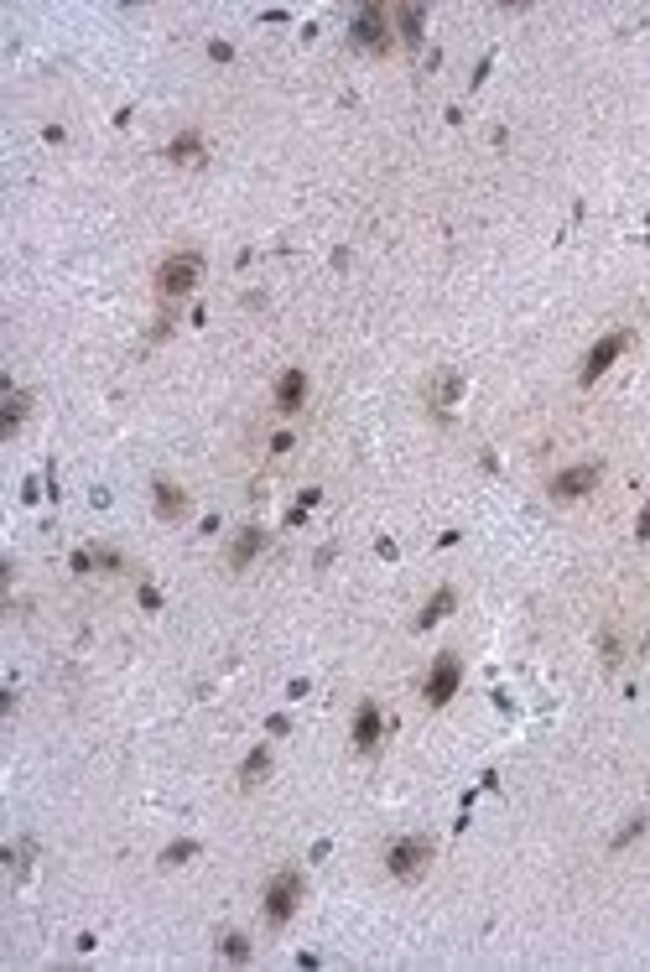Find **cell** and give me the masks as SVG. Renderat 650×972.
Masks as SVG:
<instances>
[{
	"label": "cell",
	"mask_w": 650,
	"mask_h": 972,
	"mask_svg": "<svg viewBox=\"0 0 650 972\" xmlns=\"http://www.w3.org/2000/svg\"><path fill=\"white\" fill-rule=\"evenodd\" d=\"M198 276H203V255L198 250H177V255L162 260V271H156V292H162V297H188L198 286Z\"/></svg>",
	"instance_id": "6da1fadb"
},
{
	"label": "cell",
	"mask_w": 650,
	"mask_h": 972,
	"mask_svg": "<svg viewBox=\"0 0 650 972\" xmlns=\"http://www.w3.org/2000/svg\"><path fill=\"white\" fill-rule=\"evenodd\" d=\"M390 32H396V16H390L385 6H364L354 16V26H349L354 47H364V52H390V42H396Z\"/></svg>",
	"instance_id": "7a4b0ae2"
},
{
	"label": "cell",
	"mask_w": 650,
	"mask_h": 972,
	"mask_svg": "<svg viewBox=\"0 0 650 972\" xmlns=\"http://www.w3.org/2000/svg\"><path fill=\"white\" fill-rule=\"evenodd\" d=\"M297 905H302V874H276L271 884H266V921L271 926H286L297 915Z\"/></svg>",
	"instance_id": "3957f363"
},
{
	"label": "cell",
	"mask_w": 650,
	"mask_h": 972,
	"mask_svg": "<svg viewBox=\"0 0 650 972\" xmlns=\"http://www.w3.org/2000/svg\"><path fill=\"white\" fill-rule=\"evenodd\" d=\"M385 863H390V874H396V879H422L427 874V863H432V843H427V837H401V843L396 848H390L385 853Z\"/></svg>",
	"instance_id": "277c9868"
},
{
	"label": "cell",
	"mask_w": 650,
	"mask_h": 972,
	"mask_svg": "<svg viewBox=\"0 0 650 972\" xmlns=\"http://www.w3.org/2000/svg\"><path fill=\"white\" fill-rule=\"evenodd\" d=\"M458 681H463V661H458L453 650H448V655H437L432 671H427V702H432V707H442V702H448V697L458 692Z\"/></svg>",
	"instance_id": "5b68a950"
},
{
	"label": "cell",
	"mask_w": 650,
	"mask_h": 972,
	"mask_svg": "<svg viewBox=\"0 0 650 972\" xmlns=\"http://www.w3.org/2000/svg\"><path fill=\"white\" fill-rule=\"evenodd\" d=\"M598 484V463H578V468H562L552 479V499H583L588 489Z\"/></svg>",
	"instance_id": "8992f818"
},
{
	"label": "cell",
	"mask_w": 650,
	"mask_h": 972,
	"mask_svg": "<svg viewBox=\"0 0 650 972\" xmlns=\"http://www.w3.org/2000/svg\"><path fill=\"white\" fill-rule=\"evenodd\" d=\"M624 349H630V333H609L604 344H598V349L588 354V364H583V380H598V375H604V370H609V364H614Z\"/></svg>",
	"instance_id": "52a82bcc"
},
{
	"label": "cell",
	"mask_w": 650,
	"mask_h": 972,
	"mask_svg": "<svg viewBox=\"0 0 650 972\" xmlns=\"http://www.w3.org/2000/svg\"><path fill=\"white\" fill-rule=\"evenodd\" d=\"M302 401H307V375L302 370H286L276 380V411H302Z\"/></svg>",
	"instance_id": "ba28073f"
},
{
	"label": "cell",
	"mask_w": 650,
	"mask_h": 972,
	"mask_svg": "<svg viewBox=\"0 0 650 972\" xmlns=\"http://www.w3.org/2000/svg\"><path fill=\"white\" fill-rule=\"evenodd\" d=\"M375 744H380V707L359 702V713H354V749H375Z\"/></svg>",
	"instance_id": "9c48e42d"
},
{
	"label": "cell",
	"mask_w": 650,
	"mask_h": 972,
	"mask_svg": "<svg viewBox=\"0 0 650 972\" xmlns=\"http://www.w3.org/2000/svg\"><path fill=\"white\" fill-rule=\"evenodd\" d=\"M260 546H266V531H255V525H250V531H240V541L229 546V567H234V572L250 567V562L260 557Z\"/></svg>",
	"instance_id": "30bf717a"
},
{
	"label": "cell",
	"mask_w": 650,
	"mask_h": 972,
	"mask_svg": "<svg viewBox=\"0 0 650 972\" xmlns=\"http://www.w3.org/2000/svg\"><path fill=\"white\" fill-rule=\"evenodd\" d=\"M182 510H188V494H182L177 484H156V515H167V520H177Z\"/></svg>",
	"instance_id": "8fae6325"
},
{
	"label": "cell",
	"mask_w": 650,
	"mask_h": 972,
	"mask_svg": "<svg viewBox=\"0 0 650 972\" xmlns=\"http://www.w3.org/2000/svg\"><path fill=\"white\" fill-rule=\"evenodd\" d=\"M26 406L32 401H26L21 390H6V422H0V437H16V427L26 422Z\"/></svg>",
	"instance_id": "7c38bea8"
},
{
	"label": "cell",
	"mask_w": 650,
	"mask_h": 972,
	"mask_svg": "<svg viewBox=\"0 0 650 972\" xmlns=\"http://www.w3.org/2000/svg\"><path fill=\"white\" fill-rule=\"evenodd\" d=\"M390 16H396V26H401V37H406V42L422 37V11H416V6H401V11H390Z\"/></svg>",
	"instance_id": "4fadbf2b"
},
{
	"label": "cell",
	"mask_w": 650,
	"mask_h": 972,
	"mask_svg": "<svg viewBox=\"0 0 650 972\" xmlns=\"http://www.w3.org/2000/svg\"><path fill=\"white\" fill-rule=\"evenodd\" d=\"M458 385H463V380H458V375H442V380H437V390H432V406H437V411H442V406H448V401H453V396H458Z\"/></svg>",
	"instance_id": "5bb4252c"
},
{
	"label": "cell",
	"mask_w": 650,
	"mask_h": 972,
	"mask_svg": "<svg viewBox=\"0 0 650 972\" xmlns=\"http://www.w3.org/2000/svg\"><path fill=\"white\" fill-rule=\"evenodd\" d=\"M448 609H453V588H442V593H437V598L427 603V614H422V624H437V619H442V614H448Z\"/></svg>",
	"instance_id": "9a60e30c"
},
{
	"label": "cell",
	"mask_w": 650,
	"mask_h": 972,
	"mask_svg": "<svg viewBox=\"0 0 650 972\" xmlns=\"http://www.w3.org/2000/svg\"><path fill=\"white\" fill-rule=\"evenodd\" d=\"M266 765H271L266 749H255V754L245 759V770H240V775H245V785H255V775H266Z\"/></svg>",
	"instance_id": "2e32d148"
},
{
	"label": "cell",
	"mask_w": 650,
	"mask_h": 972,
	"mask_svg": "<svg viewBox=\"0 0 650 972\" xmlns=\"http://www.w3.org/2000/svg\"><path fill=\"white\" fill-rule=\"evenodd\" d=\"M198 136H182V141H172V162H198Z\"/></svg>",
	"instance_id": "e0dca14e"
},
{
	"label": "cell",
	"mask_w": 650,
	"mask_h": 972,
	"mask_svg": "<svg viewBox=\"0 0 650 972\" xmlns=\"http://www.w3.org/2000/svg\"><path fill=\"white\" fill-rule=\"evenodd\" d=\"M224 957H229V962H245V957H250L245 936H229V941H224Z\"/></svg>",
	"instance_id": "ac0fdd59"
}]
</instances>
